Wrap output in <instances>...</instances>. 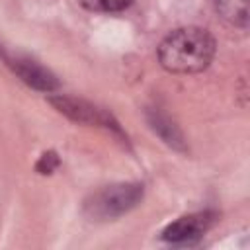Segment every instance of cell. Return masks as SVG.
I'll list each match as a JSON object with an SVG mask.
<instances>
[{"label":"cell","instance_id":"1","mask_svg":"<svg viewBox=\"0 0 250 250\" xmlns=\"http://www.w3.org/2000/svg\"><path fill=\"white\" fill-rule=\"evenodd\" d=\"M215 55V39L201 27L174 29L158 47L160 64L174 74H193L209 66Z\"/></svg>","mask_w":250,"mask_h":250},{"label":"cell","instance_id":"2","mask_svg":"<svg viewBox=\"0 0 250 250\" xmlns=\"http://www.w3.org/2000/svg\"><path fill=\"white\" fill-rule=\"evenodd\" d=\"M141 197L143 186L139 184L105 186L86 199L84 211L94 219H113L133 209L141 201Z\"/></svg>","mask_w":250,"mask_h":250},{"label":"cell","instance_id":"3","mask_svg":"<svg viewBox=\"0 0 250 250\" xmlns=\"http://www.w3.org/2000/svg\"><path fill=\"white\" fill-rule=\"evenodd\" d=\"M4 59L25 84H29L37 90H43V92H51V90L59 88V82L53 76V72L43 68L39 62L27 59V57H20V55H4Z\"/></svg>","mask_w":250,"mask_h":250},{"label":"cell","instance_id":"4","mask_svg":"<svg viewBox=\"0 0 250 250\" xmlns=\"http://www.w3.org/2000/svg\"><path fill=\"white\" fill-rule=\"evenodd\" d=\"M51 104L64 115H68L70 119L78 121V123H90V125H104V127H113L111 117H107L102 109H98L96 105L76 100V98H68V96H57L51 98Z\"/></svg>","mask_w":250,"mask_h":250},{"label":"cell","instance_id":"5","mask_svg":"<svg viewBox=\"0 0 250 250\" xmlns=\"http://www.w3.org/2000/svg\"><path fill=\"white\" fill-rule=\"evenodd\" d=\"M211 227L209 213H195L188 217H180L172 225H168L162 232V238L168 242H191L199 238Z\"/></svg>","mask_w":250,"mask_h":250},{"label":"cell","instance_id":"6","mask_svg":"<svg viewBox=\"0 0 250 250\" xmlns=\"http://www.w3.org/2000/svg\"><path fill=\"white\" fill-rule=\"evenodd\" d=\"M215 8L232 25L244 27L248 23V0H215Z\"/></svg>","mask_w":250,"mask_h":250},{"label":"cell","instance_id":"7","mask_svg":"<svg viewBox=\"0 0 250 250\" xmlns=\"http://www.w3.org/2000/svg\"><path fill=\"white\" fill-rule=\"evenodd\" d=\"M86 10L92 12H121L131 6L133 0H78Z\"/></svg>","mask_w":250,"mask_h":250}]
</instances>
